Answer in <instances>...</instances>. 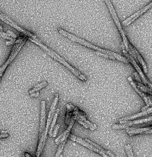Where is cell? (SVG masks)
Instances as JSON below:
<instances>
[{
    "label": "cell",
    "mask_w": 152,
    "mask_h": 157,
    "mask_svg": "<svg viewBox=\"0 0 152 157\" xmlns=\"http://www.w3.org/2000/svg\"><path fill=\"white\" fill-rule=\"evenodd\" d=\"M0 30H1V31L3 30V27H2V26H1V25H0Z\"/></svg>",
    "instance_id": "cell-30"
},
{
    "label": "cell",
    "mask_w": 152,
    "mask_h": 157,
    "mask_svg": "<svg viewBox=\"0 0 152 157\" xmlns=\"http://www.w3.org/2000/svg\"><path fill=\"white\" fill-rule=\"evenodd\" d=\"M66 107H67V112H73V111H75L77 108V107H74V106H73L71 104H67L66 105Z\"/></svg>",
    "instance_id": "cell-20"
},
{
    "label": "cell",
    "mask_w": 152,
    "mask_h": 157,
    "mask_svg": "<svg viewBox=\"0 0 152 157\" xmlns=\"http://www.w3.org/2000/svg\"><path fill=\"white\" fill-rule=\"evenodd\" d=\"M58 100H59V95L57 93H56L55 95V98H54L52 106H51L50 111L49 112L48 117V119L47 121V124L45 126V130H46L47 131H48L49 125L52 122V119H53L54 115H55V112H56V106H57V103L58 102Z\"/></svg>",
    "instance_id": "cell-7"
},
{
    "label": "cell",
    "mask_w": 152,
    "mask_h": 157,
    "mask_svg": "<svg viewBox=\"0 0 152 157\" xmlns=\"http://www.w3.org/2000/svg\"><path fill=\"white\" fill-rule=\"evenodd\" d=\"M128 47H129V49L133 52V53L135 54V55L136 57V59L139 60V62L140 63L141 65L143 66V69H144V71L145 73H147L148 72V70H147V66L145 63V62H144V60H143V57L141 56V55L139 54V53L138 52V51L136 50V49L131 45V44H130L129 43H128Z\"/></svg>",
    "instance_id": "cell-12"
},
{
    "label": "cell",
    "mask_w": 152,
    "mask_h": 157,
    "mask_svg": "<svg viewBox=\"0 0 152 157\" xmlns=\"http://www.w3.org/2000/svg\"><path fill=\"white\" fill-rule=\"evenodd\" d=\"M151 7H152V1H151L148 4L145 6L143 9H140L139 11H137L136 12H135L133 15H131V16H129L128 18H126L125 21L123 22L124 26H128L130 24L132 23L133 22H134L138 17H139L140 15H142L143 14L146 12L148 10L150 9Z\"/></svg>",
    "instance_id": "cell-6"
},
{
    "label": "cell",
    "mask_w": 152,
    "mask_h": 157,
    "mask_svg": "<svg viewBox=\"0 0 152 157\" xmlns=\"http://www.w3.org/2000/svg\"><path fill=\"white\" fill-rule=\"evenodd\" d=\"M125 150L128 155V157H135L134 154L133 153V149H132V147H131V145L128 144L125 145Z\"/></svg>",
    "instance_id": "cell-19"
},
{
    "label": "cell",
    "mask_w": 152,
    "mask_h": 157,
    "mask_svg": "<svg viewBox=\"0 0 152 157\" xmlns=\"http://www.w3.org/2000/svg\"><path fill=\"white\" fill-rule=\"evenodd\" d=\"M48 54L51 57L53 58V59H55V60H56L57 62H59V63H61V64H63V65H64L65 66H66L71 72H72L73 74H75V75L78 78H79L80 80H81V81H83V82H86V81H87V78L84 75L82 74L78 70H76V68H75L74 67H72V66H71L70 65H69V64H68V63L64 60V59L63 58H62L61 56H59V57H57V56H55V55H52V54H49V53H48Z\"/></svg>",
    "instance_id": "cell-4"
},
{
    "label": "cell",
    "mask_w": 152,
    "mask_h": 157,
    "mask_svg": "<svg viewBox=\"0 0 152 157\" xmlns=\"http://www.w3.org/2000/svg\"><path fill=\"white\" fill-rule=\"evenodd\" d=\"M59 128H60V125L59 124L56 125L55 129L53 131V133H52V137H55L56 136V135H57V134L58 133V130L59 129Z\"/></svg>",
    "instance_id": "cell-23"
},
{
    "label": "cell",
    "mask_w": 152,
    "mask_h": 157,
    "mask_svg": "<svg viewBox=\"0 0 152 157\" xmlns=\"http://www.w3.org/2000/svg\"><path fill=\"white\" fill-rule=\"evenodd\" d=\"M150 130H152V125L146 126V127H144V128H138V129H133V130H131L129 131H127V133L128 134L129 136H133V135H135V134H143V133Z\"/></svg>",
    "instance_id": "cell-15"
},
{
    "label": "cell",
    "mask_w": 152,
    "mask_h": 157,
    "mask_svg": "<svg viewBox=\"0 0 152 157\" xmlns=\"http://www.w3.org/2000/svg\"><path fill=\"white\" fill-rule=\"evenodd\" d=\"M9 136V134L6 133H3L1 134H0V139L1 138H6V137H7Z\"/></svg>",
    "instance_id": "cell-25"
},
{
    "label": "cell",
    "mask_w": 152,
    "mask_h": 157,
    "mask_svg": "<svg viewBox=\"0 0 152 157\" xmlns=\"http://www.w3.org/2000/svg\"><path fill=\"white\" fill-rule=\"evenodd\" d=\"M59 112V109H57L56 112H55V114L54 115V117H53V120L52 122V125H51V127H50V130H49V136L52 137V133H53V131L54 130V127L56 125V121H57V117H58V113Z\"/></svg>",
    "instance_id": "cell-17"
},
{
    "label": "cell",
    "mask_w": 152,
    "mask_h": 157,
    "mask_svg": "<svg viewBox=\"0 0 152 157\" xmlns=\"http://www.w3.org/2000/svg\"><path fill=\"white\" fill-rule=\"evenodd\" d=\"M72 112H67L66 113V118H65V124L68 125L70 120H71V118H72Z\"/></svg>",
    "instance_id": "cell-22"
},
{
    "label": "cell",
    "mask_w": 152,
    "mask_h": 157,
    "mask_svg": "<svg viewBox=\"0 0 152 157\" xmlns=\"http://www.w3.org/2000/svg\"><path fill=\"white\" fill-rule=\"evenodd\" d=\"M128 81L129 82L130 84H131V85H132V87L134 88V89L135 90V91H136V92L139 95V96H140L142 98H143V99L144 100V101H145V103H146L147 106H148V107H149V106H151L152 105V103H151V100L150 99V98H149L147 95H145L144 92H143L141 90H140L139 89V88H138L137 87V85H136V83H135V82H133V79H132V77H128Z\"/></svg>",
    "instance_id": "cell-9"
},
{
    "label": "cell",
    "mask_w": 152,
    "mask_h": 157,
    "mask_svg": "<svg viewBox=\"0 0 152 157\" xmlns=\"http://www.w3.org/2000/svg\"><path fill=\"white\" fill-rule=\"evenodd\" d=\"M6 33H7L10 36L12 37V38H14V39H16V38H17V35H15L14 33H12V32H11V31L8 30V31Z\"/></svg>",
    "instance_id": "cell-24"
},
{
    "label": "cell",
    "mask_w": 152,
    "mask_h": 157,
    "mask_svg": "<svg viewBox=\"0 0 152 157\" xmlns=\"http://www.w3.org/2000/svg\"><path fill=\"white\" fill-rule=\"evenodd\" d=\"M24 155H25V157H32L31 155H30L29 153H25V152H24Z\"/></svg>",
    "instance_id": "cell-29"
},
{
    "label": "cell",
    "mask_w": 152,
    "mask_h": 157,
    "mask_svg": "<svg viewBox=\"0 0 152 157\" xmlns=\"http://www.w3.org/2000/svg\"><path fill=\"white\" fill-rule=\"evenodd\" d=\"M41 113H40V120L39 126V135H41L44 131L46 123V103L45 101L41 102Z\"/></svg>",
    "instance_id": "cell-8"
},
{
    "label": "cell",
    "mask_w": 152,
    "mask_h": 157,
    "mask_svg": "<svg viewBox=\"0 0 152 157\" xmlns=\"http://www.w3.org/2000/svg\"><path fill=\"white\" fill-rule=\"evenodd\" d=\"M48 85V83L46 82V81H44V82H42L41 83H40L37 85H36L33 88H32L31 90H30L29 91V94H32L33 93H35V92H38L39 90H41L42 88H43L44 87H45Z\"/></svg>",
    "instance_id": "cell-16"
},
{
    "label": "cell",
    "mask_w": 152,
    "mask_h": 157,
    "mask_svg": "<svg viewBox=\"0 0 152 157\" xmlns=\"http://www.w3.org/2000/svg\"><path fill=\"white\" fill-rule=\"evenodd\" d=\"M150 122H152V116H150L148 117L145 118V119L136 120L133 121H122V122H119L120 123H125L127 125V126L129 128V127H131L133 125H139V124H142V123Z\"/></svg>",
    "instance_id": "cell-13"
},
{
    "label": "cell",
    "mask_w": 152,
    "mask_h": 157,
    "mask_svg": "<svg viewBox=\"0 0 152 157\" xmlns=\"http://www.w3.org/2000/svg\"><path fill=\"white\" fill-rule=\"evenodd\" d=\"M152 113V107H150L148 108V109L146 111H142L140 113L136 114H134L132 115H129V116H127L124 118H121V119L119 120V122H122V121H130L131 120H134L136 119H137V118H139L140 117H143L144 115H146L148 114Z\"/></svg>",
    "instance_id": "cell-11"
},
{
    "label": "cell",
    "mask_w": 152,
    "mask_h": 157,
    "mask_svg": "<svg viewBox=\"0 0 152 157\" xmlns=\"http://www.w3.org/2000/svg\"><path fill=\"white\" fill-rule=\"evenodd\" d=\"M28 37H26L23 41H22L21 43L16 44L14 45L13 48H12V50L11 51V54H10L9 58L7 60V61L5 62V63L0 68V77H2L3 75V73L6 70V68L7 67V66L11 63L13 60L15 58V56H17V55L18 54V53L19 52V51H20V49L22 48V47L24 45V44L26 43V41L27 40Z\"/></svg>",
    "instance_id": "cell-3"
},
{
    "label": "cell",
    "mask_w": 152,
    "mask_h": 157,
    "mask_svg": "<svg viewBox=\"0 0 152 157\" xmlns=\"http://www.w3.org/2000/svg\"><path fill=\"white\" fill-rule=\"evenodd\" d=\"M84 140L85 141H86L87 142H88V143H89V144H90L91 145H92V146H94V147H95L96 149H98V150H100L101 152H102L105 153V154L108 155L110 157H116L115 155H114L112 152H111V151H109V150H105V149L102 148V147H101L100 145H99L98 144H96V143L92 142V141H90V140H89V139H86V138L84 139Z\"/></svg>",
    "instance_id": "cell-14"
},
{
    "label": "cell",
    "mask_w": 152,
    "mask_h": 157,
    "mask_svg": "<svg viewBox=\"0 0 152 157\" xmlns=\"http://www.w3.org/2000/svg\"><path fill=\"white\" fill-rule=\"evenodd\" d=\"M59 157H63V156L62 155H60Z\"/></svg>",
    "instance_id": "cell-31"
},
{
    "label": "cell",
    "mask_w": 152,
    "mask_h": 157,
    "mask_svg": "<svg viewBox=\"0 0 152 157\" xmlns=\"http://www.w3.org/2000/svg\"><path fill=\"white\" fill-rule=\"evenodd\" d=\"M67 140V139H65V141H64L63 142H62L61 143L59 144V146L58 147V149H57L56 154V157H59L60 155H61V153L63 152V150L64 147H65V145L66 144Z\"/></svg>",
    "instance_id": "cell-18"
},
{
    "label": "cell",
    "mask_w": 152,
    "mask_h": 157,
    "mask_svg": "<svg viewBox=\"0 0 152 157\" xmlns=\"http://www.w3.org/2000/svg\"><path fill=\"white\" fill-rule=\"evenodd\" d=\"M148 106H144L143 108H142L141 110H142V111H146L148 109Z\"/></svg>",
    "instance_id": "cell-28"
},
{
    "label": "cell",
    "mask_w": 152,
    "mask_h": 157,
    "mask_svg": "<svg viewBox=\"0 0 152 157\" xmlns=\"http://www.w3.org/2000/svg\"><path fill=\"white\" fill-rule=\"evenodd\" d=\"M1 77H0V81H1Z\"/></svg>",
    "instance_id": "cell-32"
},
{
    "label": "cell",
    "mask_w": 152,
    "mask_h": 157,
    "mask_svg": "<svg viewBox=\"0 0 152 157\" xmlns=\"http://www.w3.org/2000/svg\"><path fill=\"white\" fill-rule=\"evenodd\" d=\"M74 123H75V120L72 118V119H71L69 124L68 125L67 130L61 135H60L57 137V138L55 141V142L56 143V144L57 145L59 144H60L62 142L65 141V139H68V137L69 136V135L70 134L71 130H72V128Z\"/></svg>",
    "instance_id": "cell-10"
},
{
    "label": "cell",
    "mask_w": 152,
    "mask_h": 157,
    "mask_svg": "<svg viewBox=\"0 0 152 157\" xmlns=\"http://www.w3.org/2000/svg\"><path fill=\"white\" fill-rule=\"evenodd\" d=\"M57 32L58 33L60 34L63 35V36L68 38V39H70V40H71L73 42H75V43H78L81 45H84L89 48H91V49H93V50H95L97 52H100V53H103V54H108V55H113L114 56H116V57H118V58H124V57L122 56L121 55L114 52H113L111 51H109V50H106V49H105V48H101L99 47H97L95 45H94L93 44L90 43L88 41H87L86 40H85V39H82L81 38L79 37H78L76 36V35H74L72 33H70L65 30H64V29H60V28H58L57 29Z\"/></svg>",
    "instance_id": "cell-1"
},
{
    "label": "cell",
    "mask_w": 152,
    "mask_h": 157,
    "mask_svg": "<svg viewBox=\"0 0 152 157\" xmlns=\"http://www.w3.org/2000/svg\"><path fill=\"white\" fill-rule=\"evenodd\" d=\"M15 39H13V40L12 41H7L6 43V45H11L12 44H15Z\"/></svg>",
    "instance_id": "cell-26"
},
{
    "label": "cell",
    "mask_w": 152,
    "mask_h": 157,
    "mask_svg": "<svg viewBox=\"0 0 152 157\" xmlns=\"http://www.w3.org/2000/svg\"><path fill=\"white\" fill-rule=\"evenodd\" d=\"M30 96H31V97H37L39 96V93L38 92H37L33 93L32 94H30Z\"/></svg>",
    "instance_id": "cell-27"
},
{
    "label": "cell",
    "mask_w": 152,
    "mask_h": 157,
    "mask_svg": "<svg viewBox=\"0 0 152 157\" xmlns=\"http://www.w3.org/2000/svg\"><path fill=\"white\" fill-rule=\"evenodd\" d=\"M105 3H106V6L108 7V9H109V12H110L111 16H112L113 19L114 20V23H115L117 29H119V32L120 33V35H121V37H122L123 42H124V45L125 46L126 50H127V51L129 52V47H128V43L129 42L128 41V39L127 38V36H126L125 33V32L122 26H121V23H120V22L119 21V18H118V17L117 15V13H116V10L114 9V7H113L111 0H105Z\"/></svg>",
    "instance_id": "cell-2"
},
{
    "label": "cell",
    "mask_w": 152,
    "mask_h": 157,
    "mask_svg": "<svg viewBox=\"0 0 152 157\" xmlns=\"http://www.w3.org/2000/svg\"><path fill=\"white\" fill-rule=\"evenodd\" d=\"M0 37H1L4 39H8V40H10V41H12L13 40V38H12L11 36H10L7 33H4V32H0Z\"/></svg>",
    "instance_id": "cell-21"
},
{
    "label": "cell",
    "mask_w": 152,
    "mask_h": 157,
    "mask_svg": "<svg viewBox=\"0 0 152 157\" xmlns=\"http://www.w3.org/2000/svg\"><path fill=\"white\" fill-rule=\"evenodd\" d=\"M0 19H1L2 21L3 22H4L6 23L9 25H11V26H12L13 28H14L15 29H16L17 31L20 32H21L22 33H23L24 34H25L26 36H28L30 38H32L33 39H34V40H37V37L33 33H31V32H28L26 30H25V29L21 28V27H20L19 26H18L16 23H15L11 19H10L8 17H7L6 15H5L4 14H2L0 12Z\"/></svg>",
    "instance_id": "cell-5"
}]
</instances>
